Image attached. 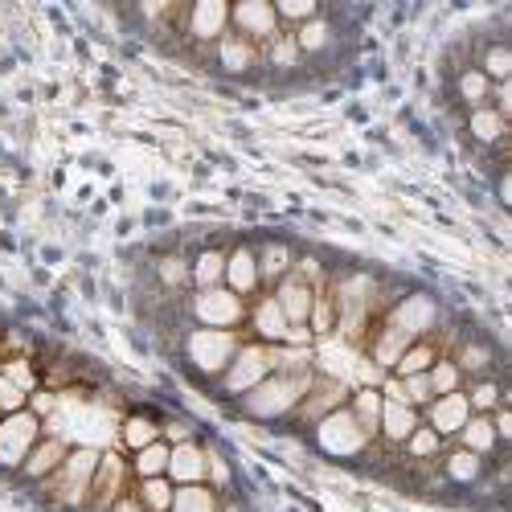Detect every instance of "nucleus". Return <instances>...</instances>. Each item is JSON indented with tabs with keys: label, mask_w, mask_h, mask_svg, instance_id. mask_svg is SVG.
<instances>
[{
	"label": "nucleus",
	"mask_w": 512,
	"mask_h": 512,
	"mask_svg": "<svg viewBox=\"0 0 512 512\" xmlns=\"http://www.w3.org/2000/svg\"><path fill=\"white\" fill-rule=\"evenodd\" d=\"M316 373H271L267 381H259L250 394H242V406L254 418H283L300 406V398L308 394Z\"/></svg>",
	"instance_id": "obj_1"
},
{
	"label": "nucleus",
	"mask_w": 512,
	"mask_h": 512,
	"mask_svg": "<svg viewBox=\"0 0 512 512\" xmlns=\"http://www.w3.org/2000/svg\"><path fill=\"white\" fill-rule=\"evenodd\" d=\"M95 467H99V451L91 447H78L62 459V467L41 480V488H46L58 504H70V508H87V496H91V480H95Z\"/></svg>",
	"instance_id": "obj_2"
},
{
	"label": "nucleus",
	"mask_w": 512,
	"mask_h": 512,
	"mask_svg": "<svg viewBox=\"0 0 512 512\" xmlns=\"http://www.w3.org/2000/svg\"><path fill=\"white\" fill-rule=\"evenodd\" d=\"M238 349H242L238 332H222V328H193V332L185 336V357H189V365L201 369V373H209V377L226 373Z\"/></svg>",
	"instance_id": "obj_3"
},
{
	"label": "nucleus",
	"mask_w": 512,
	"mask_h": 512,
	"mask_svg": "<svg viewBox=\"0 0 512 512\" xmlns=\"http://www.w3.org/2000/svg\"><path fill=\"white\" fill-rule=\"evenodd\" d=\"M275 373V345H242L238 353H234V361H230V369L222 373V386L230 390V394H250L259 381H267Z\"/></svg>",
	"instance_id": "obj_4"
},
{
	"label": "nucleus",
	"mask_w": 512,
	"mask_h": 512,
	"mask_svg": "<svg viewBox=\"0 0 512 512\" xmlns=\"http://www.w3.org/2000/svg\"><path fill=\"white\" fill-rule=\"evenodd\" d=\"M193 320L201 328H222V332H234L242 320H246V300H238V295L230 287H213V291H197L193 304H189Z\"/></svg>",
	"instance_id": "obj_5"
},
{
	"label": "nucleus",
	"mask_w": 512,
	"mask_h": 512,
	"mask_svg": "<svg viewBox=\"0 0 512 512\" xmlns=\"http://www.w3.org/2000/svg\"><path fill=\"white\" fill-rule=\"evenodd\" d=\"M316 443H320V451H328V455L349 459V455H361L373 439L357 426V418L349 414V406H340V410H332L328 418L316 422Z\"/></svg>",
	"instance_id": "obj_6"
},
{
	"label": "nucleus",
	"mask_w": 512,
	"mask_h": 512,
	"mask_svg": "<svg viewBox=\"0 0 512 512\" xmlns=\"http://www.w3.org/2000/svg\"><path fill=\"white\" fill-rule=\"evenodd\" d=\"M41 439V418L29 410L5 414L0 418V467H21L25 455L37 447Z\"/></svg>",
	"instance_id": "obj_7"
},
{
	"label": "nucleus",
	"mask_w": 512,
	"mask_h": 512,
	"mask_svg": "<svg viewBox=\"0 0 512 512\" xmlns=\"http://www.w3.org/2000/svg\"><path fill=\"white\" fill-rule=\"evenodd\" d=\"M230 25L238 29V37L250 41V46H271V41L283 33L279 17H275V5H267V0H242V5H234Z\"/></svg>",
	"instance_id": "obj_8"
},
{
	"label": "nucleus",
	"mask_w": 512,
	"mask_h": 512,
	"mask_svg": "<svg viewBox=\"0 0 512 512\" xmlns=\"http://www.w3.org/2000/svg\"><path fill=\"white\" fill-rule=\"evenodd\" d=\"M127 472H132V467L119 459V451H103V455H99V467H95V480H91L87 508H91V512H107L119 496H127V492H123Z\"/></svg>",
	"instance_id": "obj_9"
},
{
	"label": "nucleus",
	"mask_w": 512,
	"mask_h": 512,
	"mask_svg": "<svg viewBox=\"0 0 512 512\" xmlns=\"http://www.w3.org/2000/svg\"><path fill=\"white\" fill-rule=\"evenodd\" d=\"M226 25H230V9L222 5V0H201V5L185 9L181 17V29L189 41H201V46H218V41L226 37Z\"/></svg>",
	"instance_id": "obj_10"
},
{
	"label": "nucleus",
	"mask_w": 512,
	"mask_h": 512,
	"mask_svg": "<svg viewBox=\"0 0 512 512\" xmlns=\"http://www.w3.org/2000/svg\"><path fill=\"white\" fill-rule=\"evenodd\" d=\"M345 398H349L345 381H336V377H312L308 394L300 398V406H295L291 414L300 418V422H320V418H328L332 410L345 406Z\"/></svg>",
	"instance_id": "obj_11"
},
{
	"label": "nucleus",
	"mask_w": 512,
	"mask_h": 512,
	"mask_svg": "<svg viewBox=\"0 0 512 512\" xmlns=\"http://www.w3.org/2000/svg\"><path fill=\"white\" fill-rule=\"evenodd\" d=\"M386 324L402 328L410 340H422L426 332L439 324V308H435L431 295H406L402 304H394V312L386 316Z\"/></svg>",
	"instance_id": "obj_12"
},
{
	"label": "nucleus",
	"mask_w": 512,
	"mask_h": 512,
	"mask_svg": "<svg viewBox=\"0 0 512 512\" xmlns=\"http://www.w3.org/2000/svg\"><path fill=\"white\" fill-rule=\"evenodd\" d=\"M472 418V406H467V394L455 390V394H443L435 398L431 406H426V426L439 435V439H455L459 435V426Z\"/></svg>",
	"instance_id": "obj_13"
},
{
	"label": "nucleus",
	"mask_w": 512,
	"mask_h": 512,
	"mask_svg": "<svg viewBox=\"0 0 512 512\" xmlns=\"http://www.w3.org/2000/svg\"><path fill=\"white\" fill-rule=\"evenodd\" d=\"M222 287H230L238 300H250V295L263 287V279H259V259H254V246H234V250L226 254V279H222Z\"/></svg>",
	"instance_id": "obj_14"
},
{
	"label": "nucleus",
	"mask_w": 512,
	"mask_h": 512,
	"mask_svg": "<svg viewBox=\"0 0 512 512\" xmlns=\"http://www.w3.org/2000/svg\"><path fill=\"white\" fill-rule=\"evenodd\" d=\"M66 455H70L66 439H58V435L37 439V447H33V451L25 455V463H21V476H25V480H50L58 467H62Z\"/></svg>",
	"instance_id": "obj_15"
},
{
	"label": "nucleus",
	"mask_w": 512,
	"mask_h": 512,
	"mask_svg": "<svg viewBox=\"0 0 512 512\" xmlns=\"http://www.w3.org/2000/svg\"><path fill=\"white\" fill-rule=\"evenodd\" d=\"M246 320H250L254 336H259V345H283V336L291 328L287 316H283V308L275 304V295H263V300L246 312Z\"/></svg>",
	"instance_id": "obj_16"
},
{
	"label": "nucleus",
	"mask_w": 512,
	"mask_h": 512,
	"mask_svg": "<svg viewBox=\"0 0 512 512\" xmlns=\"http://www.w3.org/2000/svg\"><path fill=\"white\" fill-rule=\"evenodd\" d=\"M168 480H173L177 488L185 484H205V447L197 443H177L173 451H168Z\"/></svg>",
	"instance_id": "obj_17"
},
{
	"label": "nucleus",
	"mask_w": 512,
	"mask_h": 512,
	"mask_svg": "<svg viewBox=\"0 0 512 512\" xmlns=\"http://www.w3.org/2000/svg\"><path fill=\"white\" fill-rule=\"evenodd\" d=\"M275 304L283 308L287 324H308V312L316 304V291L308 283H300L295 275H287V279L275 283Z\"/></svg>",
	"instance_id": "obj_18"
},
{
	"label": "nucleus",
	"mask_w": 512,
	"mask_h": 512,
	"mask_svg": "<svg viewBox=\"0 0 512 512\" xmlns=\"http://www.w3.org/2000/svg\"><path fill=\"white\" fill-rule=\"evenodd\" d=\"M414 426H422L414 406H406V402H386V398H381V426H377V435H381V439H386V443H406V439L414 435Z\"/></svg>",
	"instance_id": "obj_19"
},
{
	"label": "nucleus",
	"mask_w": 512,
	"mask_h": 512,
	"mask_svg": "<svg viewBox=\"0 0 512 512\" xmlns=\"http://www.w3.org/2000/svg\"><path fill=\"white\" fill-rule=\"evenodd\" d=\"M213 58H218V66L230 74H246V70L259 66V46H250V41L238 33H226L218 46H213Z\"/></svg>",
	"instance_id": "obj_20"
},
{
	"label": "nucleus",
	"mask_w": 512,
	"mask_h": 512,
	"mask_svg": "<svg viewBox=\"0 0 512 512\" xmlns=\"http://www.w3.org/2000/svg\"><path fill=\"white\" fill-rule=\"evenodd\" d=\"M455 439H459L463 451H472V455H480V459H488V455L500 451V439H496V431H492V418H488V414H472V418L459 426Z\"/></svg>",
	"instance_id": "obj_21"
},
{
	"label": "nucleus",
	"mask_w": 512,
	"mask_h": 512,
	"mask_svg": "<svg viewBox=\"0 0 512 512\" xmlns=\"http://www.w3.org/2000/svg\"><path fill=\"white\" fill-rule=\"evenodd\" d=\"M467 132H472V140H480L484 148H504L508 119L496 107H476L472 115H467Z\"/></svg>",
	"instance_id": "obj_22"
},
{
	"label": "nucleus",
	"mask_w": 512,
	"mask_h": 512,
	"mask_svg": "<svg viewBox=\"0 0 512 512\" xmlns=\"http://www.w3.org/2000/svg\"><path fill=\"white\" fill-rule=\"evenodd\" d=\"M254 259H259V279L271 283V287H275L279 279H287L291 267H295V254H291L287 242H267V246H259V250H254Z\"/></svg>",
	"instance_id": "obj_23"
},
{
	"label": "nucleus",
	"mask_w": 512,
	"mask_h": 512,
	"mask_svg": "<svg viewBox=\"0 0 512 512\" xmlns=\"http://www.w3.org/2000/svg\"><path fill=\"white\" fill-rule=\"evenodd\" d=\"M480 476H484V459H480V455H472V451L455 447V451L443 459V480H447V484L472 488V484H480Z\"/></svg>",
	"instance_id": "obj_24"
},
{
	"label": "nucleus",
	"mask_w": 512,
	"mask_h": 512,
	"mask_svg": "<svg viewBox=\"0 0 512 512\" xmlns=\"http://www.w3.org/2000/svg\"><path fill=\"white\" fill-rule=\"evenodd\" d=\"M455 365H459V373L463 377H492V369H496V353H492V345H484V340H463V349L451 357Z\"/></svg>",
	"instance_id": "obj_25"
},
{
	"label": "nucleus",
	"mask_w": 512,
	"mask_h": 512,
	"mask_svg": "<svg viewBox=\"0 0 512 512\" xmlns=\"http://www.w3.org/2000/svg\"><path fill=\"white\" fill-rule=\"evenodd\" d=\"M189 267H193V287H197V291H213V287H222V279H226V250L205 246Z\"/></svg>",
	"instance_id": "obj_26"
},
{
	"label": "nucleus",
	"mask_w": 512,
	"mask_h": 512,
	"mask_svg": "<svg viewBox=\"0 0 512 512\" xmlns=\"http://www.w3.org/2000/svg\"><path fill=\"white\" fill-rule=\"evenodd\" d=\"M410 345H414V340H410L402 328L381 324V332H377V340H373V365H377V369H394L398 357H402Z\"/></svg>",
	"instance_id": "obj_27"
},
{
	"label": "nucleus",
	"mask_w": 512,
	"mask_h": 512,
	"mask_svg": "<svg viewBox=\"0 0 512 512\" xmlns=\"http://www.w3.org/2000/svg\"><path fill=\"white\" fill-rule=\"evenodd\" d=\"M349 414L357 418V426H361L369 439H377V426H381V390L361 386V390L353 394V402H349Z\"/></svg>",
	"instance_id": "obj_28"
},
{
	"label": "nucleus",
	"mask_w": 512,
	"mask_h": 512,
	"mask_svg": "<svg viewBox=\"0 0 512 512\" xmlns=\"http://www.w3.org/2000/svg\"><path fill=\"white\" fill-rule=\"evenodd\" d=\"M218 492H213L209 484H185L173 492V508L168 512H218Z\"/></svg>",
	"instance_id": "obj_29"
},
{
	"label": "nucleus",
	"mask_w": 512,
	"mask_h": 512,
	"mask_svg": "<svg viewBox=\"0 0 512 512\" xmlns=\"http://www.w3.org/2000/svg\"><path fill=\"white\" fill-rule=\"evenodd\" d=\"M439 361V349H435V340L431 336H422V340H414V345L398 357V365H394V377H410V373H426Z\"/></svg>",
	"instance_id": "obj_30"
},
{
	"label": "nucleus",
	"mask_w": 512,
	"mask_h": 512,
	"mask_svg": "<svg viewBox=\"0 0 512 512\" xmlns=\"http://www.w3.org/2000/svg\"><path fill=\"white\" fill-rule=\"evenodd\" d=\"M173 492H177V484L168 476H152V480H140L136 500H140L144 512H168L173 508Z\"/></svg>",
	"instance_id": "obj_31"
},
{
	"label": "nucleus",
	"mask_w": 512,
	"mask_h": 512,
	"mask_svg": "<svg viewBox=\"0 0 512 512\" xmlns=\"http://www.w3.org/2000/svg\"><path fill=\"white\" fill-rule=\"evenodd\" d=\"M156 283H160L164 291H185V287H193V267H189L185 254H164V259L156 263Z\"/></svg>",
	"instance_id": "obj_32"
},
{
	"label": "nucleus",
	"mask_w": 512,
	"mask_h": 512,
	"mask_svg": "<svg viewBox=\"0 0 512 512\" xmlns=\"http://www.w3.org/2000/svg\"><path fill=\"white\" fill-rule=\"evenodd\" d=\"M500 402H508V390L496 377H476L472 390H467V406H472V414H492Z\"/></svg>",
	"instance_id": "obj_33"
},
{
	"label": "nucleus",
	"mask_w": 512,
	"mask_h": 512,
	"mask_svg": "<svg viewBox=\"0 0 512 512\" xmlns=\"http://www.w3.org/2000/svg\"><path fill=\"white\" fill-rule=\"evenodd\" d=\"M168 447L164 439H156L152 447H144V451H136V459H132V476L136 480H152V476H164L168 472Z\"/></svg>",
	"instance_id": "obj_34"
},
{
	"label": "nucleus",
	"mask_w": 512,
	"mask_h": 512,
	"mask_svg": "<svg viewBox=\"0 0 512 512\" xmlns=\"http://www.w3.org/2000/svg\"><path fill=\"white\" fill-rule=\"evenodd\" d=\"M160 439V422L148 418V414H132L123 422V447H132V451H144Z\"/></svg>",
	"instance_id": "obj_35"
},
{
	"label": "nucleus",
	"mask_w": 512,
	"mask_h": 512,
	"mask_svg": "<svg viewBox=\"0 0 512 512\" xmlns=\"http://www.w3.org/2000/svg\"><path fill=\"white\" fill-rule=\"evenodd\" d=\"M455 87H459V99L467 103V107H488V95H492V82L476 70V66H467V70H459V82H455Z\"/></svg>",
	"instance_id": "obj_36"
},
{
	"label": "nucleus",
	"mask_w": 512,
	"mask_h": 512,
	"mask_svg": "<svg viewBox=\"0 0 512 512\" xmlns=\"http://www.w3.org/2000/svg\"><path fill=\"white\" fill-rule=\"evenodd\" d=\"M291 37H295V46H300V54H320V50H328V41H332V25H328L324 13H320V17H312L308 25L295 29Z\"/></svg>",
	"instance_id": "obj_37"
},
{
	"label": "nucleus",
	"mask_w": 512,
	"mask_h": 512,
	"mask_svg": "<svg viewBox=\"0 0 512 512\" xmlns=\"http://www.w3.org/2000/svg\"><path fill=\"white\" fill-rule=\"evenodd\" d=\"M402 447H406V455H410L414 463H435L439 451H443V439L431 431V426H414V435H410Z\"/></svg>",
	"instance_id": "obj_38"
},
{
	"label": "nucleus",
	"mask_w": 512,
	"mask_h": 512,
	"mask_svg": "<svg viewBox=\"0 0 512 512\" xmlns=\"http://www.w3.org/2000/svg\"><path fill=\"white\" fill-rule=\"evenodd\" d=\"M476 70H480L488 82H508V74H512V50L504 46V41H492Z\"/></svg>",
	"instance_id": "obj_39"
},
{
	"label": "nucleus",
	"mask_w": 512,
	"mask_h": 512,
	"mask_svg": "<svg viewBox=\"0 0 512 512\" xmlns=\"http://www.w3.org/2000/svg\"><path fill=\"white\" fill-rule=\"evenodd\" d=\"M426 377H431V390H435V398L455 394V390L463 386V373H459V365H455L451 357H439L431 369H426Z\"/></svg>",
	"instance_id": "obj_40"
},
{
	"label": "nucleus",
	"mask_w": 512,
	"mask_h": 512,
	"mask_svg": "<svg viewBox=\"0 0 512 512\" xmlns=\"http://www.w3.org/2000/svg\"><path fill=\"white\" fill-rule=\"evenodd\" d=\"M402 381V398H406V406H414V410H426L435 402V390H431V377L426 373H410V377H398Z\"/></svg>",
	"instance_id": "obj_41"
},
{
	"label": "nucleus",
	"mask_w": 512,
	"mask_h": 512,
	"mask_svg": "<svg viewBox=\"0 0 512 512\" xmlns=\"http://www.w3.org/2000/svg\"><path fill=\"white\" fill-rule=\"evenodd\" d=\"M308 328H312V336H328L336 328V300H332V295L316 291V304L308 312Z\"/></svg>",
	"instance_id": "obj_42"
},
{
	"label": "nucleus",
	"mask_w": 512,
	"mask_h": 512,
	"mask_svg": "<svg viewBox=\"0 0 512 512\" xmlns=\"http://www.w3.org/2000/svg\"><path fill=\"white\" fill-rule=\"evenodd\" d=\"M300 58H304V54H300V46H295L291 33H279L271 46H267V62L279 66V70H295V66H300Z\"/></svg>",
	"instance_id": "obj_43"
},
{
	"label": "nucleus",
	"mask_w": 512,
	"mask_h": 512,
	"mask_svg": "<svg viewBox=\"0 0 512 512\" xmlns=\"http://www.w3.org/2000/svg\"><path fill=\"white\" fill-rule=\"evenodd\" d=\"M275 17H279V21H300V25H308L312 17H320V5H316V0H279Z\"/></svg>",
	"instance_id": "obj_44"
},
{
	"label": "nucleus",
	"mask_w": 512,
	"mask_h": 512,
	"mask_svg": "<svg viewBox=\"0 0 512 512\" xmlns=\"http://www.w3.org/2000/svg\"><path fill=\"white\" fill-rule=\"evenodd\" d=\"M0 373H5V377L13 381V386H21L25 394H33V390H37V377H33V365H29L25 357H17V361H5V365H0Z\"/></svg>",
	"instance_id": "obj_45"
},
{
	"label": "nucleus",
	"mask_w": 512,
	"mask_h": 512,
	"mask_svg": "<svg viewBox=\"0 0 512 512\" xmlns=\"http://www.w3.org/2000/svg\"><path fill=\"white\" fill-rule=\"evenodd\" d=\"M29 406V394L21 390V386H13V381L0 373V414H17V410H25Z\"/></svg>",
	"instance_id": "obj_46"
},
{
	"label": "nucleus",
	"mask_w": 512,
	"mask_h": 512,
	"mask_svg": "<svg viewBox=\"0 0 512 512\" xmlns=\"http://www.w3.org/2000/svg\"><path fill=\"white\" fill-rule=\"evenodd\" d=\"M160 439H168V447L193 443V426H189V422H164V426H160Z\"/></svg>",
	"instance_id": "obj_47"
},
{
	"label": "nucleus",
	"mask_w": 512,
	"mask_h": 512,
	"mask_svg": "<svg viewBox=\"0 0 512 512\" xmlns=\"http://www.w3.org/2000/svg\"><path fill=\"white\" fill-rule=\"evenodd\" d=\"M54 406H58V398H54V394H50V390H33V394H29V406H25V410H29V414H37V418H41V414H50V410H54Z\"/></svg>",
	"instance_id": "obj_48"
},
{
	"label": "nucleus",
	"mask_w": 512,
	"mask_h": 512,
	"mask_svg": "<svg viewBox=\"0 0 512 512\" xmlns=\"http://www.w3.org/2000/svg\"><path fill=\"white\" fill-rule=\"evenodd\" d=\"M107 512H144V508H140V500H136V496H119Z\"/></svg>",
	"instance_id": "obj_49"
},
{
	"label": "nucleus",
	"mask_w": 512,
	"mask_h": 512,
	"mask_svg": "<svg viewBox=\"0 0 512 512\" xmlns=\"http://www.w3.org/2000/svg\"><path fill=\"white\" fill-rule=\"evenodd\" d=\"M218 512H246V508H242V500H222Z\"/></svg>",
	"instance_id": "obj_50"
},
{
	"label": "nucleus",
	"mask_w": 512,
	"mask_h": 512,
	"mask_svg": "<svg viewBox=\"0 0 512 512\" xmlns=\"http://www.w3.org/2000/svg\"><path fill=\"white\" fill-rule=\"evenodd\" d=\"M0 418H5V414H0Z\"/></svg>",
	"instance_id": "obj_51"
}]
</instances>
